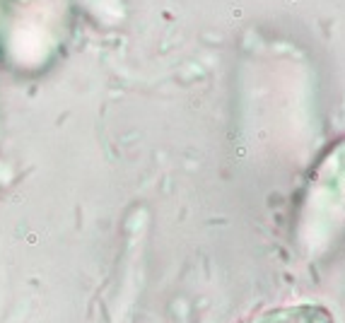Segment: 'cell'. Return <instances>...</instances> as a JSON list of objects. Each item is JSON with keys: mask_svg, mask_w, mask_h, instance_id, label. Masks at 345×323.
Masks as SVG:
<instances>
[{"mask_svg": "<svg viewBox=\"0 0 345 323\" xmlns=\"http://www.w3.org/2000/svg\"><path fill=\"white\" fill-rule=\"evenodd\" d=\"M256 323H328L326 316H316L314 309H294L285 313H268Z\"/></svg>", "mask_w": 345, "mask_h": 323, "instance_id": "obj_1", "label": "cell"}]
</instances>
